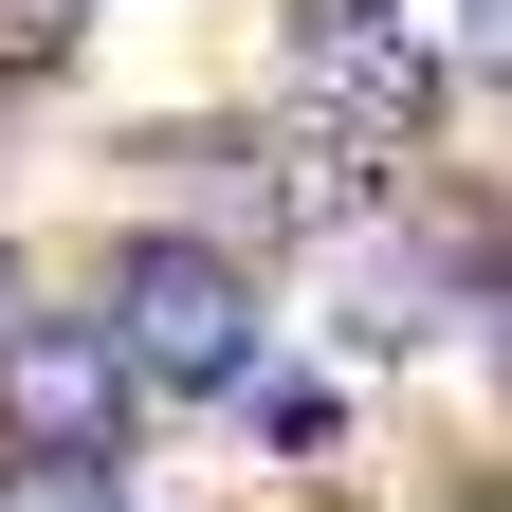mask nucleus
Wrapping results in <instances>:
<instances>
[{"label": "nucleus", "mask_w": 512, "mask_h": 512, "mask_svg": "<svg viewBox=\"0 0 512 512\" xmlns=\"http://www.w3.org/2000/svg\"><path fill=\"white\" fill-rule=\"evenodd\" d=\"M92 330H110V366H128V384L238 403V384H256V275H238V238H202V220H147V238H110Z\"/></svg>", "instance_id": "obj_1"}, {"label": "nucleus", "mask_w": 512, "mask_h": 512, "mask_svg": "<svg viewBox=\"0 0 512 512\" xmlns=\"http://www.w3.org/2000/svg\"><path fill=\"white\" fill-rule=\"evenodd\" d=\"M293 92L348 128V147H403V128L439 110V74H421V37L384 19V0H293Z\"/></svg>", "instance_id": "obj_2"}, {"label": "nucleus", "mask_w": 512, "mask_h": 512, "mask_svg": "<svg viewBox=\"0 0 512 512\" xmlns=\"http://www.w3.org/2000/svg\"><path fill=\"white\" fill-rule=\"evenodd\" d=\"M147 384L110 366V330H0V458H110Z\"/></svg>", "instance_id": "obj_3"}, {"label": "nucleus", "mask_w": 512, "mask_h": 512, "mask_svg": "<svg viewBox=\"0 0 512 512\" xmlns=\"http://www.w3.org/2000/svg\"><path fill=\"white\" fill-rule=\"evenodd\" d=\"M0 512H128L110 458H0Z\"/></svg>", "instance_id": "obj_4"}, {"label": "nucleus", "mask_w": 512, "mask_h": 512, "mask_svg": "<svg viewBox=\"0 0 512 512\" xmlns=\"http://www.w3.org/2000/svg\"><path fill=\"white\" fill-rule=\"evenodd\" d=\"M74 19H92V0H0V74H55V55H74Z\"/></svg>", "instance_id": "obj_5"}, {"label": "nucleus", "mask_w": 512, "mask_h": 512, "mask_svg": "<svg viewBox=\"0 0 512 512\" xmlns=\"http://www.w3.org/2000/svg\"><path fill=\"white\" fill-rule=\"evenodd\" d=\"M0 330H19V311H0Z\"/></svg>", "instance_id": "obj_6"}]
</instances>
